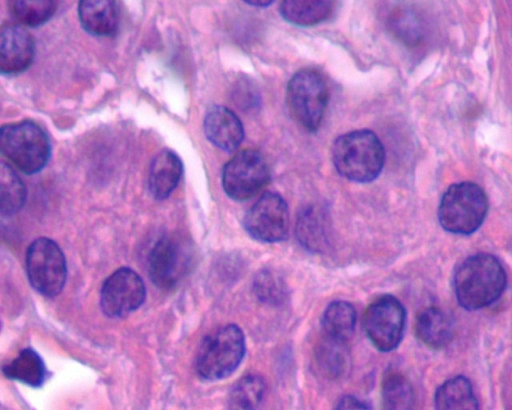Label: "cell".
Wrapping results in <instances>:
<instances>
[{
    "label": "cell",
    "mask_w": 512,
    "mask_h": 410,
    "mask_svg": "<svg viewBox=\"0 0 512 410\" xmlns=\"http://www.w3.org/2000/svg\"><path fill=\"white\" fill-rule=\"evenodd\" d=\"M222 187L232 200L242 202L255 196L270 179L263 155L253 149L235 154L223 167Z\"/></svg>",
    "instance_id": "obj_8"
},
{
    "label": "cell",
    "mask_w": 512,
    "mask_h": 410,
    "mask_svg": "<svg viewBox=\"0 0 512 410\" xmlns=\"http://www.w3.org/2000/svg\"><path fill=\"white\" fill-rule=\"evenodd\" d=\"M244 354L242 330L234 324L223 326L202 342L196 360L197 372L206 380L223 379L237 369Z\"/></svg>",
    "instance_id": "obj_5"
},
{
    "label": "cell",
    "mask_w": 512,
    "mask_h": 410,
    "mask_svg": "<svg viewBox=\"0 0 512 410\" xmlns=\"http://www.w3.org/2000/svg\"><path fill=\"white\" fill-rule=\"evenodd\" d=\"M381 398L384 410H413L415 396L411 383L401 373L388 371L382 380Z\"/></svg>",
    "instance_id": "obj_23"
},
{
    "label": "cell",
    "mask_w": 512,
    "mask_h": 410,
    "mask_svg": "<svg viewBox=\"0 0 512 410\" xmlns=\"http://www.w3.org/2000/svg\"><path fill=\"white\" fill-rule=\"evenodd\" d=\"M26 200L25 185L13 168L1 162L0 166V209L2 215L18 212Z\"/></svg>",
    "instance_id": "obj_26"
},
{
    "label": "cell",
    "mask_w": 512,
    "mask_h": 410,
    "mask_svg": "<svg viewBox=\"0 0 512 410\" xmlns=\"http://www.w3.org/2000/svg\"><path fill=\"white\" fill-rule=\"evenodd\" d=\"M26 270L31 285L47 297L58 295L67 277L65 256L56 242L41 237L26 253Z\"/></svg>",
    "instance_id": "obj_7"
},
{
    "label": "cell",
    "mask_w": 512,
    "mask_h": 410,
    "mask_svg": "<svg viewBox=\"0 0 512 410\" xmlns=\"http://www.w3.org/2000/svg\"><path fill=\"white\" fill-rule=\"evenodd\" d=\"M332 1H295L287 0L280 4L281 16L288 23L309 27L325 21L332 13Z\"/></svg>",
    "instance_id": "obj_20"
},
{
    "label": "cell",
    "mask_w": 512,
    "mask_h": 410,
    "mask_svg": "<svg viewBox=\"0 0 512 410\" xmlns=\"http://www.w3.org/2000/svg\"><path fill=\"white\" fill-rule=\"evenodd\" d=\"M488 198L476 183L465 181L452 184L443 194L439 208L440 225L448 232L469 235L484 222Z\"/></svg>",
    "instance_id": "obj_3"
},
{
    "label": "cell",
    "mask_w": 512,
    "mask_h": 410,
    "mask_svg": "<svg viewBox=\"0 0 512 410\" xmlns=\"http://www.w3.org/2000/svg\"><path fill=\"white\" fill-rule=\"evenodd\" d=\"M35 44L30 33L20 25H3L0 30V72L17 75L33 62Z\"/></svg>",
    "instance_id": "obj_13"
},
{
    "label": "cell",
    "mask_w": 512,
    "mask_h": 410,
    "mask_svg": "<svg viewBox=\"0 0 512 410\" xmlns=\"http://www.w3.org/2000/svg\"><path fill=\"white\" fill-rule=\"evenodd\" d=\"M247 4H250L252 6H257V7H265V6H269L270 4L273 3V1H245Z\"/></svg>",
    "instance_id": "obj_31"
},
{
    "label": "cell",
    "mask_w": 512,
    "mask_h": 410,
    "mask_svg": "<svg viewBox=\"0 0 512 410\" xmlns=\"http://www.w3.org/2000/svg\"><path fill=\"white\" fill-rule=\"evenodd\" d=\"M328 101V85L317 70L301 69L289 80L286 89L287 106L294 119L306 130H318Z\"/></svg>",
    "instance_id": "obj_6"
},
{
    "label": "cell",
    "mask_w": 512,
    "mask_h": 410,
    "mask_svg": "<svg viewBox=\"0 0 512 410\" xmlns=\"http://www.w3.org/2000/svg\"><path fill=\"white\" fill-rule=\"evenodd\" d=\"M507 277L500 261L491 254L477 253L466 258L454 275L455 296L467 310L491 305L503 293Z\"/></svg>",
    "instance_id": "obj_1"
},
{
    "label": "cell",
    "mask_w": 512,
    "mask_h": 410,
    "mask_svg": "<svg viewBox=\"0 0 512 410\" xmlns=\"http://www.w3.org/2000/svg\"><path fill=\"white\" fill-rule=\"evenodd\" d=\"M265 391L264 380L254 374L240 378L229 392L228 410H257Z\"/></svg>",
    "instance_id": "obj_25"
},
{
    "label": "cell",
    "mask_w": 512,
    "mask_h": 410,
    "mask_svg": "<svg viewBox=\"0 0 512 410\" xmlns=\"http://www.w3.org/2000/svg\"><path fill=\"white\" fill-rule=\"evenodd\" d=\"M244 228L254 239L275 243L287 238L289 211L285 200L275 192H265L247 211Z\"/></svg>",
    "instance_id": "obj_10"
},
{
    "label": "cell",
    "mask_w": 512,
    "mask_h": 410,
    "mask_svg": "<svg viewBox=\"0 0 512 410\" xmlns=\"http://www.w3.org/2000/svg\"><path fill=\"white\" fill-rule=\"evenodd\" d=\"M203 129L207 139L226 152L236 150L244 139V128L239 117L231 109L221 105L207 110Z\"/></svg>",
    "instance_id": "obj_14"
},
{
    "label": "cell",
    "mask_w": 512,
    "mask_h": 410,
    "mask_svg": "<svg viewBox=\"0 0 512 410\" xmlns=\"http://www.w3.org/2000/svg\"><path fill=\"white\" fill-rule=\"evenodd\" d=\"M57 3L53 0L9 1L11 15L21 24L38 27L45 24L56 12Z\"/></svg>",
    "instance_id": "obj_27"
},
{
    "label": "cell",
    "mask_w": 512,
    "mask_h": 410,
    "mask_svg": "<svg viewBox=\"0 0 512 410\" xmlns=\"http://www.w3.org/2000/svg\"><path fill=\"white\" fill-rule=\"evenodd\" d=\"M145 300V285L131 268L122 267L113 272L101 289V308L112 318L125 317L137 310Z\"/></svg>",
    "instance_id": "obj_12"
},
{
    "label": "cell",
    "mask_w": 512,
    "mask_h": 410,
    "mask_svg": "<svg viewBox=\"0 0 512 410\" xmlns=\"http://www.w3.org/2000/svg\"><path fill=\"white\" fill-rule=\"evenodd\" d=\"M316 365L320 372L329 379L343 376L350 366V356L346 341L324 334L315 350Z\"/></svg>",
    "instance_id": "obj_19"
},
{
    "label": "cell",
    "mask_w": 512,
    "mask_h": 410,
    "mask_svg": "<svg viewBox=\"0 0 512 410\" xmlns=\"http://www.w3.org/2000/svg\"><path fill=\"white\" fill-rule=\"evenodd\" d=\"M1 153L25 174L40 172L51 156L46 132L30 120L5 124L0 130Z\"/></svg>",
    "instance_id": "obj_4"
},
{
    "label": "cell",
    "mask_w": 512,
    "mask_h": 410,
    "mask_svg": "<svg viewBox=\"0 0 512 410\" xmlns=\"http://www.w3.org/2000/svg\"><path fill=\"white\" fill-rule=\"evenodd\" d=\"M388 27L401 41L415 44L420 40L421 27L413 13L407 10H395L388 18Z\"/></svg>",
    "instance_id": "obj_29"
},
{
    "label": "cell",
    "mask_w": 512,
    "mask_h": 410,
    "mask_svg": "<svg viewBox=\"0 0 512 410\" xmlns=\"http://www.w3.org/2000/svg\"><path fill=\"white\" fill-rule=\"evenodd\" d=\"M6 377L39 387L46 378V368L38 353L30 348L20 351L18 356L3 367Z\"/></svg>",
    "instance_id": "obj_21"
},
{
    "label": "cell",
    "mask_w": 512,
    "mask_h": 410,
    "mask_svg": "<svg viewBox=\"0 0 512 410\" xmlns=\"http://www.w3.org/2000/svg\"><path fill=\"white\" fill-rule=\"evenodd\" d=\"M332 160L337 172L344 178L368 183L381 173L385 163V150L373 131L353 130L335 140Z\"/></svg>",
    "instance_id": "obj_2"
},
{
    "label": "cell",
    "mask_w": 512,
    "mask_h": 410,
    "mask_svg": "<svg viewBox=\"0 0 512 410\" xmlns=\"http://www.w3.org/2000/svg\"><path fill=\"white\" fill-rule=\"evenodd\" d=\"M191 255L189 245L183 240L161 237L148 256V273L153 283L162 289L175 287L188 272Z\"/></svg>",
    "instance_id": "obj_11"
},
{
    "label": "cell",
    "mask_w": 512,
    "mask_h": 410,
    "mask_svg": "<svg viewBox=\"0 0 512 410\" xmlns=\"http://www.w3.org/2000/svg\"><path fill=\"white\" fill-rule=\"evenodd\" d=\"M78 16L82 28L91 35L110 37L118 31L119 11L115 1L81 0Z\"/></svg>",
    "instance_id": "obj_15"
},
{
    "label": "cell",
    "mask_w": 512,
    "mask_h": 410,
    "mask_svg": "<svg viewBox=\"0 0 512 410\" xmlns=\"http://www.w3.org/2000/svg\"><path fill=\"white\" fill-rule=\"evenodd\" d=\"M415 334L425 346L439 350L452 341L454 325L445 311L438 307H427L416 317Z\"/></svg>",
    "instance_id": "obj_16"
},
{
    "label": "cell",
    "mask_w": 512,
    "mask_h": 410,
    "mask_svg": "<svg viewBox=\"0 0 512 410\" xmlns=\"http://www.w3.org/2000/svg\"><path fill=\"white\" fill-rule=\"evenodd\" d=\"M321 323L325 335L347 341L355 329L356 311L348 302L334 301L325 309Z\"/></svg>",
    "instance_id": "obj_24"
},
{
    "label": "cell",
    "mask_w": 512,
    "mask_h": 410,
    "mask_svg": "<svg viewBox=\"0 0 512 410\" xmlns=\"http://www.w3.org/2000/svg\"><path fill=\"white\" fill-rule=\"evenodd\" d=\"M296 235L299 242L308 250L320 252L328 245V236L323 214L309 207L297 219Z\"/></svg>",
    "instance_id": "obj_22"
},
{
    "label": "cell",
    "mask_w": 512,
    "mask_h": 410,
    "mask_svg": "<svg viewBox=\"0 0 512 410\" xmlns=\"http://www.w3.org/2000/svg\"><path fill=\"white\" fill-rule=\"evenodd\" d=\"M183 174V164L176 153L163 149L153 159L149 171L148 187L157 200L166 199L177 187Z\"/></svg>",
    "instance_id": "obj_17"
},
{
    "label": "cell",
    "mask_w": 512,
    "mask_h": 410,
    "mask_svg": "<svg viewBox=\"0 0 512 410\" xmlns=\"http://www.w3.org/2000/svg\"><path fill=\"white\" fill-rule=\"evenodd\" d=\"M435 410H479L470 381L455 376L443 382L435 392Z\"/></svg>",
    "instance_id": "obj_18"
},
{
    "label": "cell",
    "mask_w": 512,
    "mask_h": 410,
    "mask_svg": "<svg viewBox=\"0 0 512 410\" xmlns=\"http://www.w3.org/2000/svg\"><path fill=\"white\" fill-rule=\"evenodd\" d=\"M405 322V309L392 295H383L374 300L363 315L366 336L382 352L397 348L403 338Z\"/></svg>",
    "instance_id": "obj_9"
},
{
    "label": "cell",
    "mask_w": 512,
    "mask_h": 410,
    "mask_svg": "<svg viewBox=\"0 0 512 410\" xmlns=\"http://www.w3.org/2000/svg\"><path fill=\"white\" fill-rule=\"evenodd\" d=\"M253 290L257 298L268 305H281L288 297L284 279L271 269H263L256 274L253 280Z\"/></svg>",
    "instance_id": "obj_28"
},
{
    "label": "cell",
    "mask_w": 512,
    "mask_h": 410,
    "mask_svg": "<svg viewBox=\"0 0 512 410\" xmlns=\"http://www.w3.org/2000/svg\"><path fill=\"white\" fill-rule=\"evenodd\" d=\"M335 410H370V408L363 400L352 395H347L339 400Z\"/></svg>",
    "instance_id": "obj_30"
}]
</instances>
